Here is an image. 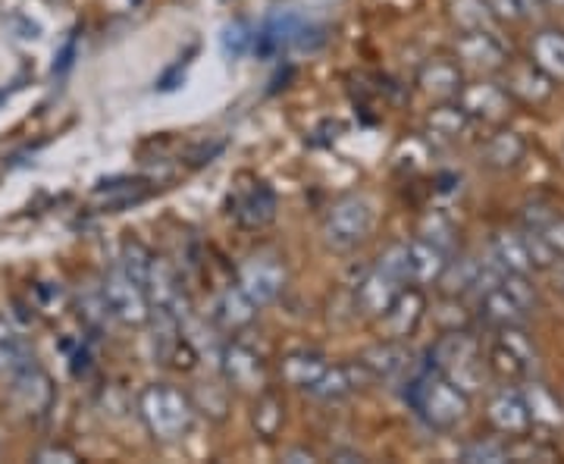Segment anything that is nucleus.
<instances>
[{
	"label": "nucleus",
	"instance_id": "nucleus-15",
	"mask_svg": "<svg viewBox=\"0 0 564 464\" xmlns=\"http://www.w3.org/2000/svg\"><path fill=\"white\" fill-rule=\"evenodd\" d=\"M299 32H302V20H299V17H292V13L273 17L263 29L254 32V47H251V51H254L258 57H263V61H273V57H280L289 44L299 41Z\"/></svg>",
	"mask_w": 564,
	"mask_h": 464
},
{
	"label": "nucleus",
	"instance_id": "nucleus-44",
	"mask_svg": "<svg viewBox=\"0 0 564 464\" xmlns=\"http://www.w3.org/2000/svg\"><path fill=\"white\" fill-rule=\"evenodd\" d=\"M282 458H285V462L304 464V462H314V452H307V449H292V452H285Z\"/></svg>",
	"mask_w": 564,
	"mask_h": 464
},
{
	"label": "nucleus",
	"instance_id": "nucleus-37",
	"mask_svg": "<svg viewBox=\"0 0 564 464\" xmlns=\"http://www.w3.org/2000/svg\"><path fill=\"white\" fill-rule=\"evenodd\" d=\"M377 267L389 273V277H395L399 283L408 285V242L392 245V248H386L383 255H380V261Z\"/></svg>",
	"mask_w": 564,
	"mask_h": 464
},
{
	"label": "nucleus",
	"instance_id": "nucleus-8",
	"mask_svg": "<svg viewBox=\"0 0 564 464\" xmlns=\"http://www.w3.org/2000/svg\"><path fill=\"white\" fill-rule=\"evenodd\" d=\"M229 211H232V217L245 229H263V226H270V223L276 220V195H273L270 185L258 182L251 188H242L229 202Z\"/></svg>",
	"mask_w": 564,
	"mask_h": 464
},
{
	"label": "nucleus",
	"instance_id": "nucleus-6",
	"mask_svg": "<svg viewBox=\"0 0 564 464\" xmlns=\"http://www.w3.org/2000/svg\"><path fill=\"white\" fill-rule=\"evenodd\" d=\"M239 285L251 302L263 307V304L276 302L280 292L285 289V267L276 258H251L239 273Z\"/></svg>",
	"mask_w": 564,
	"mask_h": 464
},
{
	"label": "nucleus",
	"instance_id": "nucleus-25",
	"mask_svg": "<svg viewBox=\"0 0 564 464\" xmlns=\"http://www.w3.org/2000/svg\"><path fill=\"white\" fill-rule=\"evenodd\" d=\"M214 317H217L223 330H242V326H248V323L258 317V304L245 295L242 285H236V289H226L223 292Z\"/></svg>",
	"mask_w": 564,
	"mask_h": 464
},
{
	"label": "nucleus",
	"instance_id": "nucleus-17",
	"mask_svg": "<svg viewBox=\"0 0 564 464\" xmlns=\"http://www.w3.org/2000/svg\"><path fill=\"white\" fill-rule=\"evenodd\" d=\"M477 311H480V321L489 323L492 330H505V326H524L527 323V311L521 304L514 302L508 292L502 289V283L492 285V289H486L480 292V304H477Z\"/></svg>",
	"mask_w": 564,
	"mask_h": 464
},
{
	"label": "nucleus",
	"instance_id": "nucleus-33",
	"mask_svg": "<svg viewBox=\"0 0 564 464\" xmlns=\"http://www.w3.org/2000/svg\"><path fill=\"white\" fill-rule=\"evenodd\" d=\"M151 251L144 248V245L139 242V239H126L122 242V261L120 267L135 280V283L144 285V280H148V267H151Z\"/></svg>",
	"mask_w": 564,
	"mask_h": 464
},
{
	"label": "nucleus",
	"instance_id": "nucleus-10",
	"mask_svg": "<svg viewBox=\"0 0 564 464\" xmlns=\"http://www.w3.org/2000/svg\"><path fill=\"white\" fill-rule=\"evenodd\" d=\"M404 292V283H399L395 277L383 273L380 267H373L358 285V307L367 317H386L389 307L399 302V295Z\"/></svg>",
	"mask_w": 564,
	"mask_h": 464
},
{
	"label": "nucleus",
	"instance_id": "nucleus-2",
	"mask_svg": "<svg viewBox=\"0 0 564 464\" xmlns=\"http://www.w3.org/2000/svg\"><path fill=\"white\" fill-rule=\"evenodd\" d=\"M139 411L148 433L158 443H180L195 421L192 399L170 384L144 386V392L139 396Z\"/></svg>",
	"mask_w": 564,
	"mask_h": 464
},
{
	"label": "nucleus",
	"instance_id": "nucleus-45",
	"mask_svg": "<svg viewBox=\"0 0 564 464\" xmlns=\"http://www.w3.org/2000/svg\"><path fill=\"white\" fill-rule=\"evenodd\" d=\"M17 91H20V82H17V85H10V88H3V91H0V104L10 101V98H13Z\"/></svg>",
	"mask_w": 564,
	"mask_h": 464
},
{
	"label": "nucleus",
	"instance_id": "nucleus-19",
	"mask_svg": "<svg viewBox=\"0 0 564 464\" xmlns=\"http://www.w3.org/2000/svg\"><path fill=\"white\" fill-rule=\"evenodd\" d=\"M423 311H426V302H423V295L417 289H408L399 295V302L389 307V314H386L383 321L389 326V336L392 339H411L414 333H417V326L423 321Z\"/></svg>",
	"mask_w": 564,
	"mask_h": 464
},
{
	"label": "nucleus",
	"instance_id": "nucleus-1",
	"mask_svg": "<svg viewBox=\"0 0 564 464\" xmlns=\"http://www.w3.org/2000/svg\"><path fill=\"white\" fill-rule=\"evenodd\" d=\"M404 399L417 411L423 424L433 427V430H452V427L462 424L467 411H470V396L462 392L452 380H445L436 367L417 374L408 384Z\"/></svg>",
	"mask_w": 564,
	"mask_h": 464
},
{
	"label": "nucleus",
	"instance_id": "nucleus-20",
	"mask_svg": "<svg viewBox=\"0 0 564 464\" xmlns=\"http://www.w3.org/2000/svg\"><path fill=\"white\" fill-rule=\"evenodd\" d=\"M10 380H13V392H17V399H20L25 411H44L51 404V396H54L51 380L35 362L25 364L20 374H13Z\"/></svg>",
	"mask_w": 564,
	"mask_h": 464
},
{
	"label": "nucleus",
	"instance_id": "nucleus-40",
	"mask_svg": "<svg viewBox=\"0 0 564 464\" xmlns=\"http://www.w3.org/2000/svg\"><path fill=\"white\" fill-rule=\"evenodd\" d=\"M35 462L39 464H76L79 462V455L73 452V449H63V445H47V449H41L39 455H35Z\"/></svg>",
	"mask_w": 564,
	"mask_h": 464
},
{
	"label": "nucleus",
	"instance_id": "nucleus-35",
	"mask_svg": "<svg viewBox=\"0 0 564 464\" xmlns=\"http://www.w3.org/2000/svg\"><path fill=\"white\" fill-rule=\"evenodd\" d=\"M511 458V449L502 443H474L462 449V462L467 464H480V462H489V464H499V462H508Z\"/></svg>",
	"mask_w": 564,
	"mask_h": 464
},
{
	"label": "nucleus",
	"instance_id": "nucleus-21",
	"mask_svg": "<svg viewBox=\"0 0 564 464\" xmlns=\"http://www.w3.org/2000/svg\"><path fill=\"white\" fill-rule=\"evenodd\" d=\"M530 61L540 66L552 82H564V35L555 29L540 32L530 44Z\"/></svg>",
	"mask_w": 564,
	"mask_h": 464
},
{
	"label": "nucleus",
	"instance_id": "nucleus-16",
	"mask_svg": "<svg viewBox=\"0 0 564 464\" xmlns=\"http://www.w3.org/2000/svg\"><path fill=\"white\" fill-rule=\"evenodd\" d=\"M417 85H421V91L433 95V98H440V101H452V98H458V95H462V88H464L462 66L452 61L423 63L421 73H417Z\"/></svg>",
	"mask_w": 564,
	"mask_h": 464
},
{
	"label": "nucleus",
	"instance_id": "nucleus-30",
	"mask_svg": "<svg viewBox=\"0 0 564 464\" xmlns=\"http://www.w3.org/2000/svg\"><path fill=\"white\" fill-rule=\"evenodd\" d=\"M527 408H530V418L533 424H545V427H558L564 421V408L562 402L545 389V386L533 384L524 392Z\"/></svg>",
	"mask_w": 564,
	"mask_h": 464
},
{
	"label": "nucleus",
	"instance_id": "nucleus-3",
	"mask_svg": "<svg viewBox=\"0 0 564 464\" xmlns=\"http://www.w3.org/2000/svg\"><path fill=\"white\" fill-rule=\"evenodd\" d=\"M433 367L443 374L445 380L458 386L462 392H477L484 386V362H480V345L470 333H445L440 343L430 352Z\"/></svg>",
	"mask_w": 564,
	"mask_h": 464
},
{
	"label": "nucleus",
	"instance_id": "nucleus-38",
	"mask_svg": "<svg viewBox=\"0 0 564 464\" xmlns=\"http://www.w3.org/2000/svg\"><path fill=\"white\" fill-rule=\"evenodd\" d=\"M540 236H543L545 242H549V248L558 255V258H564V217H552V220L545 223L543 229H540Z\"/></svg>",
	"mask_w": 564,
	"mask_h": 464
},
{
	"label": "nucleus",
	"instance_id": "nucleus-34",
	"mask_svg": "<svg viewBox=\"0 0 564 464\" xmlns=\"http://www.w3.org/2000/svg\"><path fill=\"white\" fill-rule=\"evenodd\" d=\"M502 289L524 307L527 314L540 304V292L530 283V273H502Z\"/></svg>",
	"mask_w": 564,
	"mask_h": 464
},
{
	"label": "nucleus",
	"instance_id": "nucleus-4",
	"mask_svg": "<svg viewBox=\"0 0 564 464\" xmlns=\"http://www.w3.org/2000/svg\"><path fill=\"white\" fill-rule=\"evenodd\" d=\"M373 229V207L364 202L361 195H345L326 211L323 220V236L336 251H348L355 245H361Z\"/></svg>",
	"mask_w": 564,
	"mask_h": 464
},
{
	"label": "nucleus",
	"instance_id": "nucleus-18",
	"mask_svg": "<svg viewBox=\"0 0 564 464\" xmlns=\"http://www.w3.org/2000/svg\"><path fill=\"white\" fill-rule=\"evenodd\" d=\"M552 88H555V82L549 79L543 69L533 66V63H527V66H511V69H508L505 91H508L511 98H518V101L540 104L552 95Z\"/></svg>",
	"mask_w": 564,
	"mask_h": 464
},
{
	"label": "nucleus",
	"instance_id": "nucleus-7",
	"mask_svg": "<svg viewBox=\"0 0 564 464\" xmlns=\"http://www.w3.org/2000/svg\"><path fill=\"white\" fill-rule=\"evenodd\" d=\"M486 418H489V424L496 427L499 433H505V436H524L527 430H530V424H533L524 392H518V389H499V392L489 399Z\"/></svg>",
	"mask_w": 564,
	"mask_h": 464
},
{
	"label": "nucleus",
	"instance_id": "nucleus-29",
	"mask_svg": "<svg viewBox=\"0 0 564 464\" xmlns=\"http://www.w3.org/2000/svg\"><path fill=\"white\" fill-rule=\"evenodd\" d=\"M486 364H489V370H492L499 380H505V384L521 380V377L530 374V367H533V364L527 362V358H521V355H518V352H514L508 343H502V339L489 348V362Z\"/></svg>",
	"mask_w": 564,
	"mask_h": 464
},
{
	"label": "nucleus",
	"instance_id": "nucleus-28",
	"mask_svg": "<svg viewBox=\"0 0 564 464\" xmlns=\"http://www.w3.org/2000/svg\"><path fill=\"white\" fill-rule=\"evenodd\" d=\"M430 132L436 136V139H462L464 132H467V126H470V114L464 110L462 104H443V107H436L433 114H430Z\"/></svg>",
	"mask_w": 564,
	"mask_h": 464
},
{
	"label": "nucleus",
	"instance_id": "nucleus-41",
	"mask_svg": "<svg viewBox=\"0 0 564 464\" xmlns=\"http://www.w3.org/2000/svg\"><path fill=\"white\" fill-rule=\"evenodd\" d=\"M73 57H76V39L66 41V47L57 54V61H54V76H57V73H66V69L73 66Z\"/></svg>",
	"mask_w": 564,
	"mask_h": 464
},
{
	"label": "nucleus",
	"instance_id": "nucleus-13",
	"mask_svg": "<svg viewBox=\"0 0 564 464\" xmlns=\"http://www.w3.org/2000/svg\"><path fill=\"white\" fill-rule=\"evenodd\" d=\"M223 374H226L229 386H236L242 392H263V364L245 345L223 348Z\"/></svg>",
	"mask_w": 564,
	"mask_h": 464
},
{
	"label": "nucleus",
	"instance_id": "nucleus-46",
	"mask_svg": "<svg viewBox=\"0 0 564 464\" xmlns=\"http://www.w3.org/2000/svg\"><path fill=\"white\" fill-rule=\"evenodd\" d=\"M333 458H343V462H364L361 455H355V452H336Z\"/></svg>",
	"mask_w": 564,
	"mask_h": 464
},
{
	"label": "nucleus",
	"instance_id": "nucleus-23",
	"mask_svg": "<svg viewBox=\"0 0 564 464\" xmlns=\"http://www.w3.org/2000/svg\"><path fill=\"white\" fill-rule=\"evenodd\" d=\"M326 367L329 364L323 362V355H314V352H292V355L282 358L280 374L285 384L299 386V389L307 392L326 374Z\"/></svg>",
	"mask_w": 564,
	"mask_h": 464
},
{
	"label": "nucleus",
	"instance_id": "nucleus-24",
	"mask_svg": "<svg viewBox=\"0 0 564 464\" xmlns=\"http://www.w3.org/2000/svg\"><path fill=\"white\" fill-rule=\"evenodd\" d=\"M492 261L502 273H533V261L527 251V239L518 233H499L492 239Z\"/></svg>",
	"mask_w": 564,
	"mask_h": 464
},
{
	"label": "nucleus",
	"instance_id": "nucleus-9",
	"mask_svg": "<svg viewBox=\"0 0 564 464\" xmlns=\"http://www.w3.org/2000/svg\"><path fill=\"white\" fill-rule=\"evenodd\" d=\"M458 101L470 114V120L502 122L508 117V107H511V95L505 91V85L477 82V85H464Z\"/></svg>",
	"mask_w": 564,
	"mask_h": 464
},
{
	"label": "nucleus",
	"instance_id": "nucleus-27",
	"mask_svg": "<svg viewBox=\"0 0 564 464\" xmlns=\"http://www.w3.org/2000/svg\"><path fill=\"white\" fill-rule=\"evenodd\" d=\"M35 358L29 355V348L17 336V330L0 317V377H13L20 374L25 364H32Z\"/></svg>",
	"mask_w": 564,
	"mask_h": 464
},
{
	"label": "nucleus",
	"instance_id": "nucleus-26",
	"mask_svg": "<svg viewBox=\"0 0 564 464\" xmlns=\"http://www.w3.org/2000/svg\"><path fill=\"white\" fill-rule=\"evenodd\" d=\"M527 142L518 136V132H496L484 148V161L492 166V170H511L518 166V161L524 158Z\"/></svg>",
	"mask_w": 564,
	"mask_h": 464
},
{
	"label": "nucleus",
	"instance_id": "nucleus-47",
	"mask_svg": "<svg viewBox=\"0 0 564 464\" xmlns=\"http://www.w3.org/2000/svg\"><path fill=\"white\" fill-rule=\"evenodd\" d=\"M545 3H552V7H564V0H545Z\"/></svg>",
	"mask_w": 564,
	"mask_h": 464
},
{
	"label": "nucleus",
	"instance_id": "nucleus-31",
	"mask_svg": "<svg viewBox=\"0 0 564 464\" xmlns=\"http://www.w3.org/2000/svg\"><path fill=\"white\" fill-rule=\"evenodd\" d=\"M251 421H254L258 436H263V440H273V436L282 430V421H285V404H282L280 396H273V392H261V396H258V402H254V414H251Z\"/></svg>",
	"mask_w": 564,
	"mask_h": 464
},
{
	"label": "nucleus",
	"instance_id": "nucleus-39",
	"mask_svg": "<svg viewBox=\"0 0 564 464\" xmlns=\"http://www.w3.org/2000/svg\"><path fill=\"white\" fill-rule=\"evenodd\" d=\"M486 7H489L492 17H499V20H521L527 13L524 0H486Z\"/></svg>",
	"mask_w": 564,
	"mask_h": 464
},
{
	"label": "nucleus",
	"instance_id": "nucleus-12",
	"mask_svg": "<svg viewBox=\"0 0 564 464\" xmlns=\"http://www.w3.org/2000/svg\"><path fill=\"white\" fill-rule=\"evenodd\" d=\"M448 251L440 248L430 239H414L408 242V283L411 285H426V283H440V277L448 267Z\"/></svg>",
	"mask_w": 564,
	"mask_h": 464
},
{
	"label": "nucleus",
	"instance_id": "nucleus-42",
	"mask_svg": "<svg viewBox=\"0 0 564 464\" xmlns=\"http://www.w3.org/2000/svg\"><path fill=\"white\" fill-rule=\"evenodd\" d=\"M17 32H20V39L22 41H35L41 35V25L39 22H32V20H25V17H20V20H13L10 22Z\"/></svg>",
	"mask_w": 564,
	"mask_h": 464
},
{
	"label": "nucleus",
	"instance_id": "nucleus-5",
	"mask_svg": "<svg viewBox=\"0 0 564 464\" xmlns=\"http://www.w3.org/2000/svg\"><path fill=\"white\" fill-rule=\"evenodd\" d=\"M101 299L107 314L126 323V326H144V323L151 321V299H148L144 285L135 283L122 267L110 270L104 277Z\"/></svg>",
	"mask_w": 564,
	"mask_h": 464
},
{
	"label": "nucleus",
	"instance_id": "nucleus-36",
	"mask_svg": "<svg viewBox=\"0 0 564 464\" xmlns=\"http://www.w3.org/2000/svg\"><path fill=\"white\" fill-rule=\"evenodd\" d=\"M254 47V32L245 25V22H232L223 29V51L232 54V57H242L245 51Z\"/></svg>",
	"mask_w": 564,
	"mask_h": 464
},
{
	"label": "nucleus",
	"instance_id": "nucleus-43",
	"mask_svg": "<svg viewBox=\"0 0 564 464\" xmlns=\"http://www.w3.org/2000/svg\"><path fill=\"white\" fill-rule=\"evenodd\" d=\"M549 273H552V283H555V292H562L564 295V261H555L549 267Z\"/></svg>",
	"mask_w": 564,
	"mask_h": 464
},
{
	"label": "nucleus",
	"instance_id": "nucleus-22",
	"mask_svg": "<svg viewBox=\"0 0 564 464\" xmlns=\"http://www.w3.org/2000/svg\"><path fill=\"white\" fill-rule=\"evenodd\" d=\"M358 362L370 370L373 380H392L408 367V348L399 339H392V343L373 345L370 352H364Z\"/></svg>",
	"mask_w": 564,
	"mask_h": 464
},
{
	"label": "nucleus",
	"instance_id": "nucleus-32",
	"mask_svg": "<svg viewBox=\"0 0 564 464\" xmlns=\"http://www.w3.org/2000/svg\"><path fill=\"white\" fill-rule=\"evenodd\" d=\"M452 10V22L462 29V32H477V29H489L492 25V10L486 7V0H452L448 3Z\"/></svg>",
	"mask_w": 564,
	"mask_h": 464
},
{
	"label": "nucleus",
	"instance_id": "nucleus-14",
	"mask_svg": "<svg viewBox=\"0 0 564 464\" xmlns=\"http://www.w3.org/2000/svg\"><path fill=\"white\" fill-rule=\"evenodd\" d=\"M458 57L467 66H477V69H502L505 63H508L502 41L496 39L489 29L462 32V39H458Z\"/></svg>",
	"mask_w": 564,
	"mask_h": 464
},
{
	"label": "nucleus",
	"instance_id": "nucleus-11",
	"mask_svg": "<svg viewBox=\"0 0 564 464\" xmlns=\"http://www.w3.org/2000/svg\"><path fill=\"white\" fill-rule=\"evenodd\" d=\"M367 384H373L370 370L361 362H351L343 364V367H326V374L307 392L314 399H323V402H336V399H345V396H351L355 389H361Z\"/></svg>",
	"mask_w": 564,
	"mask_h": 464
}]
</instances>
